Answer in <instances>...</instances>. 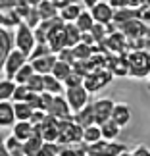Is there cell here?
I'll return each mask as SVG.
<instances>
[{
	"label": "cell",
	"mask_w": 150,
	"mask_h": 156,
	"mask_svg": "<svg viewBox=\"0 0 150 156\" xmlns=\"http://www.w3.org/2000/svg\"><path fill=\"white\" fill-rule=\"evenodd\" d=\"M129 60V77L131 79H142L150 73V52L148 50H131L127 52Z\"/></svg>",
	"instance_id": "cell-1"
},
{
	"label": "cell",
	"mask_w": 150,
	"mask_h": 156,
	"mask_svg": "<svg viewBox=\"0 0 150 156\" xmlns=\"http://www.w3.org/2000/svg\"><path fill=\"white\" fill-rule=\"evenodd\" d=\"M113 73L108 68H100V69H92L91 73L85 77V89L89 93H98L100 89H104L108 83H112Z\"/></svg>",
	"instance_id": "cell-2"
},
{
	"label": "cell",
	"mask_w": 150,
	"mask_h": 156,
	"mask_svg": "<svg viewBox=\"0 0 150 156\" xmlns=\"http://www.w3.org/2000/svg\"><path fill=\"white\" fill-rule=\"evenodd\" d=\"M14 33H16V48H19L23 54H27V56H31L35 44H37V39H35V29H31L25 21H23Z\"/></svg>",
	"instance_id": "cell-3"
},
{
	"label": "cell",
	"mask_w": 150,
	"mask_h": 156,
	"mask_svg": "<svg viewBox=\"0 0 150 156\" xmlns=\"http://www.w3.org/2000/svg\"><path fill=\"white\" fill-rule=\"evenodd\" d=\"M27 62H29V56H27V54H23L19 48H14V50L10 52V56L2 62V73H4V77L14 79L16 73H17V71H19Z\"/></svg>",
	"instance_id": "cell-4"
},
{
	"label": "cell",
	"mask_w": 150,
	"mask_h": 156,
	"mask_svg": "<svg viewBox=\"0 0 150 156\" xmlns=\"http://www.w3.org/2000/svg\"><path fill=\"white\" fill-rule=\"evenodd\" d=\"M125 151H127L125 145L117 141H108V139H100L98 143L89 145V154H94V156H119Z\"/></svg>",
	"instance_id": "cell-5"
},
{
	"label": "cell",
	"mask_w": 150,
	"mask_h": 156,
	"mask_svg": "<svg viewBox=\"0 0 150 156\" xmlns=\"http://www.w3.org/2000/svg\"><path fill=\"white\" fill-rule=\"evenodd\" d=\"M65 98H68V102L71 106V110L75 112H79L81 108H85L89 104V97H91V93L85 89V85H81V87H69V89H65Z\"/></svg>",
	"instance_id": "cell-6"
},
{
	"label": "cell",
	"mask_w": 150,
	"mask_h": 156,
	"mask_svg": "<svg viewBox=\"0 0 150 156\" xmlns=\"http://www.w3.org/2000/svg\"><path fill=\"white\" fill-rule=\"evenodd\" d=\"M89 10H91V14H92V17H94L96 23H104V25H108V23L113 21L116 8H113L108 0H100V2H96L92 8H89Z\"/></svg>",
	"instance_id": "cell-7"
},
{
	"label": "cell",
	"mask_w": 150,
	"mask_h": 156,
	"mask_svg": "<svg viewBox=\"0 0 150 156\" xmlns=\"http://www.w3.org/2000/svg\"><path fill=\"white\" fill-rule=\"evenodd\" d=\"M108 69L113 73V77H129L127 52H123V54H110V58H108Z\"/></svg>",
	"instance_id": "cell-8"
},
{
	"label": "cell",
	"mask_w": 150,
	"mask_h": 156,
	"mask_svg": "<svg viewBox=\"0 0 150 156\" xmlns=\"http://www.w3.org/2000/svg\"><path fill=\"white\" fill-rule=\"evenodd\" d=\"M94 106V119H96V123H104L108 119H112V112H113V102L112 98H106V97H100L92 102Z\"/></svg>",
	"instance_id": "cell-9"
},
{
	"label": "cell",
	"mask_w": 150,
	"mask_h": 156,
	"mask_svg": "<svg viewBox=\"0 0 150 156\" xmlns=\"http://www.w3.org/2000/svg\"><path fill=\"white\" fill-rule=\"evenodd\" d=\"M119 31H123V35L129 41H137V39L145 37V33L148 31V25L141 20V17H137V20H131L127 23H123V25L119 27Z\"/></svg>",
	"instance_id": "cell-10"
},
{
	"label": "cell",
	"mask_w": 150,
	"mask_h": 156,
	"mask_svg": "<svg viewBox=\"0 0 150 156\" xmlns=\"http://www.w3.org/2000/svg\"><path fill=\"white\" fill-rule=\"evenodd\" d=\"M127 37L123 35V31H116V33H110V37L106 39V43L102 46H106V50L110 54H123L127 52Z\"/></svg>",
	"instance_id": "cell-11"
},
{
	"label": "cell",
	"mask_w": 150,
	"mask_h": 156,
	"mask_svg": "<svg viewBox=\"0 0 150 156\" xmlns=\"http://www.w3.org/2000/svg\"><path fill=\"white\" fill-rule=\"evenodd\" d=\"M71 112H73V110H71V106L68 102V98H65V94H56L48 114H52V116L58 118V119H68V118H71Z\"/></svg>",
	"instance_id": "cell-12"
},
{
	"label": "cell",
	"mask_w": 150,
	"mask_h": 156,
	"mask_svg": "<svg viewBox=\"0 0 150 156\" xmlns=\"http://www.w3.org/2000/svg\"><path fill=\"white\" fill-rule=\"evenodd\" d=\"M14 48H16V33L0 27V62H4Z\"/></svg>",
	"instance_id": "cell-13"
},
{
	"label": "cell",
	"mask_w": 150,
	"mask_h": 156,
	"mask_svg": "<svg viewBox=\"0 0 150 156\" xmlns=\"http://www.w3.org/2000/svg\"><path fill=\"white\" fill-rule=\"evenodd\" d=\"M16 122L17 116H16L14 100H0V125L2 127H14Z\"/></svg>",
	"instance_id": "cell-14"
},
{
	"label": "cell",
	"mask_w": 150,
	"mask_h": 156,
	"mask_svg": "<svg viewBox=\"0 0 150 156\" xmlns=\"http://www.w3.org/2000/svg\"><path fill=\"white\" fill-rule=\"evenodd\" d=\"M29 62L33 64V68L37 73H52V69H54V66H56L58 62V54H46V56H40V58H35V60H29Z\"/></svg>",
	"instance_id": "cell-15"
},
{
	"label": "cell",
	"mask_w": 150,
	"mask_h": 156,
	"mask_svg": "<svg viewBox=\"0 0 150 156\" xmlns=\"http://www.w3.org/2000/svg\"><path fill=\"white\" fill-rule=\"evenodd\" d=\"M23 23V17L17 14V10H0V27L10 29V31H16Z\"/></svg>",
	"instance_id": "cell-16"
},
{
	"label": "cell",
	"mask_w": 150,
	"mask_h": 156,
	"mask_svg": "<svg viewBox=\"0 0 150 156\" xmlns=\"http://www.w3.org/2000/svg\"><path fill=\"white\" fill-rule=\"evenodd\" d=\"M112 119H113L117 125L125 127V125L131 122V106H129L127 102H116V106H113V112H112Z\"/></svg>",
	"instance_id": "cell-17"
},
{
	"label": "cell",
	"mask_w": 150,
	"mask_h": 156,
	"mask_svg": "<svg viewBox=\"0 0 150 156\" xmlns=\"http://www.w3.org/2000/svg\"><path fill=\"white\" fill-rule=\"evenodd\" d=\"M2 148L6 152H10L12 156H27L25 154V143H23L21 139H17L16 135L6 137L4 143H2Z\"/></svg>",
	"instance_id": "cell-18"
},
{
	"label": "cell",
	"mask_w": 150,
	"mask_h": 156,
	"mask_svg": "<svg viewBox=\"0 0 150 156\" xmlns=\"http://www.w3.org/2000/svg\"><path fill=\"white\" fill-rule=\"evenodd\" d=\"M23 143H25V154L27 156H37L46 141H44V137H43L40 131H35V133L29 137L27 141H23Z\"/></svg>",
	"instance_id": "cell-19"
},
{
	"label": "cell",
	"mask_w": 150,
	"mask_h": 156,
	"mask_svg": "<svg viewBox=\"0 0 150 156\" xmlns=\"http://www.w3.org/2000/svg\"><path fill=\"white\" fill-rule=\"evenodd\" d=\"M73 119H75V122L79 123V125H83V127L96 123V119H94V106H92V102H91V104H87L85 108H81L79 112H75Z\"/></svg>",
	"instance_id": "cell-20"
},
{
	"label": "cell",
	"mask_w": 150,
	"mask_h": 156,
	"mask_svg": "<svg viewBox=\"0 0 150 156\" xmlns=\"http://www.w3.org/2000/svg\"><path fill=\"white\" fill-rule=\"evenodd\" d=\"M81 12L83 10L77 2H69V4H65L64 8H60V17H62L65 23H75L77 17L81 16Z\"/></svg>",
	"instance_id": "cell-21"
},
{
	"label": "cell",
	"mask_w": 150,
	"mask_h": 156,
	"mask_svg": "<svg viewBox=\"0 0 150 156\" xmlns=\"http://www.w3.org/2000/svg\"><path fill=\"white\" fill-rule=\"evenodd\" d=\"M48 44L52 46V52L54 54H58L62 48H65V25L62 29H56V31H52L48 35Z\"/></svg>",
	"instance_id": "cell-22"
},
{
	"label": "cell",
	"mask_w": 150,
	"mask_h": 156,
	"mask_svg": "<svg viewBox=\"0 0 150 156\" xmlns=\"http://www.w3.org/2000/svg\"><path fill=\"white\" fill-rule=\"evenodd\" d=\"M44 91H48L52 94H64L65 93V83L62 79H58L56 75L46 73L44 75Z\"/></svg>",
	"instance_id": "cell-23"
},
{
	"label": "cell",
	"mask_w": 150,
	"mask_h": 156,
	"mask_svg": "<svg viewBox=\"0 0 150 156\" xmlns=\"http://www.w3.org/2000/svg\"><path fill=\"white\" fill-rule=\"evenodd\" d=\"M33 133H35V127L31 122H16L14 127H12V135H16L21 141H27Z\"/></svg>",
	"instance_id": "cell-24"
},
{
	"label": "cell",
	"mask_w": 150,
	"mask_h": 156,
	"mask_svg": "<svg viewBox=\"0 0 150 156\" xmlns=\"http://www.w3.org/2000/svg\"><path fill=\"white\" fill-rule=\"evenodd\" d=\"M100 127H102V139H108V141H117L119 133H121V125H117L113 119L100 123Z\"/></svg>",
	"instance_id": "cell-25"
},
{
	"label": "cell",
	"mask_w": 150,
	"mask_h": 156,
	"mask_svg": "<svg viewBox=\"0 0 150 156\" xmlns=\"http://www.w3.org/2000/svg\"><path fill=\"white\" fill-rule=\"evenodd\" d=\"M37 10H39V14H40V17H43V20H52V17L60 16L58 4L52 2V0H43V2L37 6Z\"/></svg>",
	"instance_id": "cell-26"
},
{
	"label": "cell",
	"mask_w": 150,
	"mask_h": 156,
	"mask_svg": "<svg viewBox=\"0 0 150 156\" xmlns=\"http://www.w3.org/2000/svg\"><path fill=\"white\" fill-rule=\"evenodd\" d=\"M16 89H17V81L16 79L2 77V81H0V100H12Z\"/></svg>",
	"instance_id": "cell-27"
},
{
	"label": "cell",
	"mask_w": 150,
	"mask_h": 156,
	"mask_svg": "<svg viewBox=\"0 0 150 156\" xmlns=\"http://www.w3.org/2000/svg\"><path fill=\"white\" fill-rule=\"evenodd\" d=\"M102 139V127L100 123H92V125H87L83 129V141L87 145H92V143H98Z\"/></svg>",
	"instance_id": "cell-28"
},
{
	"label": "cell",
	"mask_w": 150,
	"mask_h": 156,
	"mask_svg": "<svg viewBox=\"0 0 150 156\" xmlns=\"http://www.w3.org/2000/svg\"><path fill=\"white\" fill-rule=\"evenodd\" d=\"M94 17L91 14V10H83L81 12V16L77 17V21H75V25L79 27V31L81 33H89V31H92V27H94Z\"/></svg>",
	"instance_id": "cell-29"
},
{
	"label": "cell",
	"mask_w": 150,
	"mask_h": 156,
	"mask_svg": "<svg viewBox=\"0 0 150 156\" xmlns=\"http://www.w3.org/2000/svg\"><path fill=\"white\" fill-rule=\"evenodd\" d=\"M83 33L79 31V27L75 23H65V44L68 46H75L81 43Z\"/></svg>",
	"instance_id": "cell-30"
},
{
	"label": "cell",
	"mask_w": 150,
	"mask_h": 156,
	"mask_svg": "<svg viewBox=\"0 0 150 156\" xmlns=\"http://www.w3.org/2000/svg\"><path fill=\"white\" fill-rule=\"evenodd\" d=\"M16 104V116H17V122H29L35 112V108L29 104V102H14Z\"/></svg>",
	"instance_id": "cell-31"
},
{
	"label": "cell",
	"mask_w": 150,
	"mask_h": 156,
	"mask_svg": "<svg viewBox=\"0 0 150 156\" xmlns=\"http://www.w3.org/2000/svg\"><path fill=\"white\" fill-rule=\"evenodd\" d=\"M71 71H73V64L64 62V60H60V58H58V62H56V66H54V69H52V75H56L58 79L65 81V77H68Z\"/></svg>",
	"instance_id": "cell-32"
},
{
	"label": "cell",
	"mask_w": 150,
	"mask_h": 156,
	"mask_svg": "<svg viewBox=\"0 0 150 156\" xmlns=\"http://www.w3.org/2000/svg\"><path fill=\"white\" fill-rule=\"evenodd\" d=\"M33 73H35L33 64H31V62H27V64H25V66H23V68L16 73L14 79L17 81V85H27V81L31 79V75H33Z\"/></svg>",
	"instance_id": "cell-33"
},
{
	"label": "cell",
	"mask_w": 150,
	"mask_h": 156,
	"mask_svg": "<svg viewBox=\"0 0 150 156\" xmlns=\"http://www.w3.org/2000/svg\"><path fill=\"white\" fill-rule=\"evenodd\" d=\"M73 52H75L77 60H91V56L94 54V46L87 44V43H79L73 46Z\"/></svg>",
	"instance_id": "cell-34"
},
{
	"label": "cell",
	"mask_w": 150,
	"mask_h": 156,
	"mask_svg": "<svg viewBox=\"0 0 150 156\" xmlns=\"http://www.w3.org/2000/svg\"><path fill=\"white\" fill-rule=\"evenodd\" d=\"M62 148H64L62 143H48V141H46L37 156H60V154H62Z\"/></svg>",
	"instance_id": "cell-35"
},
{
	"label": "cell",
	"mask_w": 150,
	"mask_h": 156,
	"mask_svg": "<svg viewBox=\"0 0 150 156\" xmlns=\"http://www.w3.org/2000/svg\"><path fill=\"white\" fill-rule=\"evenodd\" d=\"M27 85H29V89H31L33 93H43L44 91V75L35 71V73L31 75V79L27 81Z\"/></svg>",
	"instance_id": "cell-36"
},
{
	"label": "cell",
	"mask_w": 150,
	"mask_h": 156,
	"mask_svg": "<svg viewBox=\"0 0 150 156\" xmlns=\"http://www.w3.org/2000/svg\"><path fill=\"white\" fill-rule=\"evenodd\" d=\"M31 97H33V91L29 89V85H17L12 100H14V102H27Z\"/></svg>",
	"instance_id": "cell-37"
},
{
	"label": "cell",
	"mask_w": 150,
	"mask_h": 156,
	"mask_svg": "<svg viewBox=\"0 0 150 156\" xmlns=\"http://www.w3.org/2000/svg\"><path fill=\"white\" fill-rule=\"evenodd\" d=\"M46 54H52V46L48 43H37V44H35V48H33V52H31V56H29V60L46 56Z\"/></svg>",
	"instance_id": "cell-38"
},
{
	"label": "cell",
	"mask_w": 150,
	"mask_h": 156,
	"mask_svg": "<svg viewBox=\"0 0 150 156\" xmlns=\"http://www.w3.org/2000/svg\"><path fill=\"white\" fill-rule=\"evenodd\" d=\"M65 89H69V87H81L83 83H85V77H83L81 73H77V71H71V73L65 77Z\"/></svg>",
	"instance_id": "cell-39"
},
{
	"label": "cell",
	"mask_w": 150,
	"mask_h": 156,
	"mask_svg": "<svg viewBox=\"0 0 150 156\" xmlns=\"http://www.w3.org/2000/svg\"><path fill=\"white\" fill-rule=\"evenodd\" d=\"M23 21H25L31 29H37L40 23H43V17H40V14H39V10H37V8H33V10H31V14H29Z\"/></svg>",
	"instance_id": "cell-40"
},
{
	"label": "cell",
	"mask_w": 150,
	"mask_h": 156,
	"mask_svg": "<svg viewBox=\"0 0 150 156\" xmlns=\"http://www.w3.org/2000/svg\"><path fill=\"white\" fill-rule=\"evenodd\" d=\"M58 58L64 60V62H69V64H75L77 58H75V52H73V46H65L58 52Z\"/></svg>",
	"instance_id": "cell-41"
},
{
	"label": "cell",
	"mask_w": 150,
	"mask_h": 156,
	"mask_svg": "<svg viewBox=\"0 0 150 156\" xmlns=\"http://www.w3.org/2000/svg\"><path fill=\"white\" fill-rule=\"evenodd\" d=\"M35 8V6H31L27 2V0H17V6H16V10H17V14H19L23 20H25V17L31 14V10Z\"/></svg>",
	"instance_id": "cell-42"
},
{
	"label": "cell",
	"mask_w": 150,
	"mask_h": 156,
	"mask_svg": "<svg viewBox=\"0 0 150 156\" xmlns=\"http://www.w3.org/2000/svg\"><path fill=\"white\" fill-rule=\"evenodd\" d=\"M133 154L135 156H150V148L146 145H137L133 148Z\"/></svg>",
	"instance_id": "cell-43"
},
{
	"label": "cell",
	"mask_w": 150,
	"mask_h": 156,
	"mask_svg": "<svg viewBox=\"0 0 150 156\" xmlns=\"http://www.w3.org/2000/svg\"><path fill=\"white\" fill-rule=\"evenodd\" d=\"M17 6V0H0V10H14Z\"/></svg>",
	"instance_id": "cell-44"
},
{
	"label": "cell",
	"mask_w": 150,
	"mask_h": 156,
	"mask_svg": "<svg viewBox=\"0 0 150 156\" xmlns=\"http://www.w3.org/2000/svg\"><path fill=\"white\" fill-rule=\"evenodd\" d=\"M108 2H110L116 10H119V8H127V6H129V0H108Z\"/></svg>",
	"instance_id": "cell-45"
},
{
	"label": "cell",
	"mask_w": 150,
	"mask_h": 156,
	"mask_svg": "<svg viewBox=\"0 0 150 156\" xmlns=\"http://www.w3.org/2000/svg\"><path fill=\"white\" fill-rule=\"evenodd\" d=\"M141 20L150 27V8H142V16H141Z\"/></svg>",
	"instance_id": "cell-46"
},
{
	"label": "cell",
	"mask_w": 150,
	"mask_h": 156,
	"mask_svg": "<svg viewBox=\"0 0 150 156\" xmlns=\"http://www.w3.org/2000/svg\"><path fill=\"white\" fill-rule=\"evenodd\" d=\"M131 8H145V0H129Z\"/></svg>",
	"instance_id": "cell-47"
},
{
	"label": "cell",
	"mask_w": 150,
	"mask_h": 156,
	"mask_svg": "<svg viewBox=\"0 0 150 156\" xmlns=\"http://www.w3.org/2000/svg\"><path fill=\"white\" fill-rule=\"evenodd\" d=\"M83 2H85V6H87V8H92V6L96 4V2H100V0H83Z\"/></svg>",
	"instance_id": "cell-48"
},
{
	"label": "cell",
	"mask_w": 150,
	"mask_h": 156,
	"mask_svg": "<svg viewBox=\"0 0 150 156\" xmlns=\"http://www.w3.org/2000/svg\"><path fill=\"white\" fill-rule=\"evenodd\" d=\"M27 2L31 4V6H35V8H37V6H39L40 2H43V0H27Z\"/></svg>",
	"instance_id": "cell-49"
},
{
	"label": "cell",
	"mask_w": 150,
	"mask_h": 156,
	"mask_svg": "<svg viewBox=\"0 0 150 156\" xmlns=\"http://www.w3.org/2000/svg\"><path fill=\"white\" fill-rule=\"evenodd\" d=\"M119 156H135V154H133V151H131V152H129V151H125V152H121Z\"/></svg>",
	"instance_id": "cell-50"
},
{
	"label": "cell",
	"mask_w": 150,
	"mask_h": 156,
	"mask_svg": "<svg viewBox=\"0 0 150 156\" xmlns=\"http://www.w3.org/2000/svg\"><path fill=\"white\" fill-rule=\"evenodd\" d=\"M2 156H12V154H10V152H6L4 148H2Z\"/></svg>",
	"instance_id": "cell-51"
},
{
	"label": "cell",
	"mask_w": 150,
	"mask_h": 156,
	"mask_svg": "<svg viewBox=\"0 0 150 156\" xmlns=\"http://www.w3.org/2000/svg\"><path fill=\"white\" fill-rule=\"evenodd\" d=\"M148 81H150V73H148ZM148 87H150V85H148Z\"/></svg>",
	"instance_id": "cell-52"
},
{
	"label": "cell",
	"mask_w": 150,
	"mask_h": 156,
	"mask_svg": "<svg viewBox=\"0 0 150 156\" xmlns=\"http://www.w3.org/2000/svg\"><path fill=\"white\" fill-rule=\"evenodd\" d=\"M87 156H94V154H87Z\"/></svg>",
	"instance_id": "cell-53"
}]
</instances>
